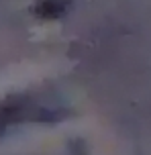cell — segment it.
<instances>
[{
  "label": "cell",
  "mask_w": 151,
  "mask_h": 155,
  "mask_svg": "<svg viewBox=\"0 0 151 155\" xmlns=\"http://www.w3.org/2000/svg\"><path fill=\"white\" fill-rule=\"evenodd\" d=\"M70 2L72 0H39L33 8V12L45 21H55L70 10Z\"/></svg>",
  "instance_id": "cell-1"
}]
</instances>
